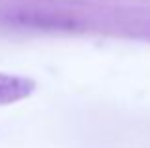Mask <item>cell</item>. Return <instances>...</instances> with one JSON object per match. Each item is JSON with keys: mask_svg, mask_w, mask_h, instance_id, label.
Returning <instances> with one entry per match:
<instances>
[{"mask_svg": "<svg viewBox=\"0 0 150 148\" xmlns=\"http://www.w3.org/2000/svg\"><path fill=\"white\" fill-rule=\"evenodd\" d=\"M0 23L30 30H78V19L63 10H51L42 6H2Z\"/></svg>", "mask_w": 150, "mask_h": 148, "instance_id": "1", "label": "cell"}, {"mask_svg": "<svg viewBox=\"0 0 150 148\" xmlns=\"http://www.w3.org/2000/svg\"><path fill=\"white\" fill-rule=\"evenodd\" d=\"M116 27L131 38L150 42V6L127 8L116 13Z\"/></svg>", "mask_w": 150, "mask_h": 148, "instance_id": "2", "label": "cell"}, {"mask_svg": "<svg viewBox=\"0 0 150 148\" xmlns=\"http://www.w3.org/2000/svg\"><path fill=\"white\" fill-rule=\"evenodd\" d=\"M36 89V82L23 74L0 72V106L15 104L23 99H29Z\"/></svg>", "mask_w": 150, "mask_h": 148, "instance_id": "3", "label": "cell"}]
</instances>
